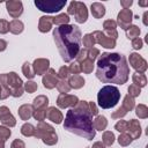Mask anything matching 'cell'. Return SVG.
I'll list each match as a JSON object with an SVG mask.
<instances>
[{"label": "cell", "mask_w": 148, "mask_h": 148, "mask_svg": "<svg viewBox=\"0 0 148 148\" xmlns=\"http://www.w3.org/2000/svg\"><path fill=\"white\" fill-rule=\"evenodd\" d=\"M130 67L126 58L120 53L104 52L97 60L96 77L103 83L124 84L127 82Z\"/></svg>", "instance_id": "obj_1"}, {"label": "cell", "mask_w": 148, "mask_h": 148, "mask_svg": "<svg viewBox=\"0 0 148 148\" xmlns=\"http://www.w3.org/2000/svg\"><path fill=\"white\" fill-rule=\"evenodd\" d=\"M64 128L87 140H92L95 138L96 132L92 125V116L89 111L88 102L79 101L74 108L67 111Z\"/></svg>", "instance_id": "obj_2"}, {"label": "cell", "mask_w": 148, "mask_h": 148, "mask_svg": "<svg viewBox=\"0 0 148 148\" xmlns=\"http://www.w3.org/2000/svg\"><path fill=\"white\" fill-rule=\"evenodd\" d=\"M53 38L65 62H69L76 58L82 43V34L79 27L74 24L59 25L53 30Z\"/></svg>", "instance_id": "obj_3"}, {"label": "cell", "mask_w": 148, "mask_h": 148, "mask_svg": "<svg viewBox=\"0 0 148 148\" xmlns=\"http://www.w3.org/2000/svg\"><path fill=\"white\" fill-rule=\"evenodd\" d=\"M120 99V91L114 86H105L97 94V102L102 109L113 108Z\"/></svg>", "instance_id": "obj_4"}, {"label": "cell", "mask_w": 148, "mask_h": 148, "mask_svg": "<svg viewBox=\"0 0 148 148\" xmlns=\"http://www.w3.org/2000/svg\"><path fill=\"white\" fill-rule=\"evenodd\" d=\"M35 135L37 139H42V141L45 143V145H49V146H53L57 143L58 141V136H57V133L54 131V128L44 123V121H39L37 127H35Z\"/></svg>", "instance_id": "obj_5"}, {"label": "cell", "mask_w": 148, "mask_h": 148, "mask_svg": "<svg viewBox=\"0 0 148 148\" xmlns=\"http://www.w3.org/2000/svg\"><path fill=\"white\" fill-rule=\"evenodd\" d=\"M66 3V0H35V6L45 13H57L61 10Z\"/></svg>", "instance_id": "obj_6"}, {"label": "cell", "mask_w": 148, "mask_h": 148, "mask_svg": "<svg viewBox=\"0 0 148 148\" xmlns=\"http://www.w3.org/2000/svg\"><path fill=\"white\" fill-rule=\"evenodd\" d=\"M7 83L10 88V95L13 97H21L23 94V88H22V80L21 77L15 73V72H10L7 73Z\"/></svg>", "instance_id": "obj_7"}, {"label": "cell", "mask_w": 148, "mask_h": 148, "mask_svg": "<svg viewBox=\"0 0 148 148\" xmlns=\"http://www.w3.org/2000/svg\"><path fill=\"white\" fill-rule=\"evenodd\" d=\"M130 64L131 66L138 72V73H145L148 68V65H147V61L138 53L133 52L130 54Z\"/></svg>", "instance_id": "obj_8"}, {"label": "cell", "mask_w": 148, "mask_h": 148, "mask_svg": "<svg viewBox=\"0 0 148 148\" xmlns=\"http://www.w3.org/2000/svg\"><path fill=\"white\" fill-rule=\"evenodd\" d=\"M79 102V98L75 95H69V94H60L57 98V105L61 109L65 108H74Z\"/></svg>", "instance_id": "obj_9"}, {"label": "cell", "mask_w": 148, "mask_h": 148, "mask_svg": "<svg viewBox=\"0 0 148 148\" xmlns=\"http://www.w3.org/2000/svg\"><path fill=\"white\" fill-rule=\"evenodd\" d=\"M132 18H133V13L130 8L127 9H121L117 16V24L123 28L124 30H126L130 25H131V22H132Z\"/></svg>", "instance_id": "obj_10"}, {"label": "cell", "mask_w": 148, "mask_h": 148, "mask_svg": "<svg viewBox=\"0 0 148 148\" xmlns=\"http://www.w3.org/2000/svg\"><path fill=\"white\" fill-rule=\"evenodd\" d=\"M91 35H92V37L95 39V43L102 45L103 47H105V49H113V47H116V40L106 37L102 31L96 30Z\"/></svg>", "instance_id": "obj_11"}, {"label": "cell", "mask_w": 148, "mask_h": 148, "mask_svg": "<svg viewBox=\"0 0 148 148\" xmlns=\"http://www.w3.org/2000/svg\"><path fill=\"white\" fill-rule=\"evenodd\" d=\"M6 8L8 14L15 20L23 13V5L20 0H9L6 2Z\"/></svg>", "instance_id": "obj_12"}, {"label": "cell", "mask_w": 148, "mask_h": 148, "mask_svg": "<svg viewBox=\"0 0 148 148\" xmlns=\"http://www.w3.org/2000/svg\"><path fill=\"white\" fill-rule=\"evenodd\" d=\"M58 81H59L58 80V75H57V73H56V71L53 68H49L46 71V73L44 74L43 80H42L43 86L46 89H53L57 86Z\"/></svg>", "instance_id": "obj_13"}, {"label": "cell", "mask_w": 148, "mask_h": 148, "mask_svg": "<svg viewBox=\"0 0 148 148\" xmlns=\"http://www.w3.org/2000/svg\"><path fill=\"white\" fill-rule=\"evenodd\" d=\"M0 120L5 126H8V127H13L16 125V120L14 116L10 113L9 109L5 105L0 106Z\"/></svg>", "instance_id": "obj_14"}, {"label": "cell", "mask_w": 148, "mask_h": 148, "mask_svg": "<svg viewBox=\"0 0 148 148\" xmlns=\"http://www.w3.org/2000/svg\"><path fill=\"white\" fill-rule=\"evenodd\" d=\"M49 66H50V60L49 59H44V58L36 59L32 64L35 75H44L46 73V71L49 69Z\"/></svg>", "instance_id": "obj_15"}, {"label": "cell", "mask_w": 148, "mask_h": 148, "mask_svg": "<svg viewBox=\"0 0 148 148\" xmlns=\"http://www.w3.org/2000/svg\"><path fill=\"white\" fill-rule=\"evenodd\" d=\"M74 17H75V21L77 23H84L87 21V18H88V9H87V6L83 2L77 1L76 9H75V13H74Z\"/></svg>", "instance_id": "obj_16"}, {"label": "cell", "mask_w": 148, "mask_h": 148, "mask_svg": "<svg viewBox=\"0 0 148 148\" xmlns=\"http://www.w3.org/2000/svg\"><path fill=\"white\" fill-rule=\"evenodd\" d=\"M131 138L134 139H139L141 135V125L139 123V120L135 119H131L130 121H127V131H126Z\"/></svg>", "instance_id": "obj_17"}, {"label": "cell", "mask_w": 148, "mask_h": 148, "mask_svg": "<svg viewBox=\"0 0 148 148\" xmlns=\"http://www.w3.org/2000/svg\"><path fill=\"white\" fill-rule=\"evenodd\" d=\"M46 118L56 124H60L62 120H64V117H62V113L56 109V106H50L47 110H46Z\"/></svg>", "instance_id": "obj_18"}, {"label": "cell", "mask_w": 148, "mask_h": 148, "mask_svg": "<svg viewBox=\"0 0 148 148\" xmlns=\"http://www.w3.org/2000/svg\"><path fill=\"white\" fill-rule=\"evenodd\" d=\"M53 24V17L52 16H47L44 15L39 18V23H38V30L40 32H49L52 28Z\"/></svg>", "instance_id": "obj_19"}, {"label": "cell", "mask_w": 148, "mask_h": 148, "mask_svg": "<svg viewBox=\"0 0 148 148\" xmlns=\"http://www.w3.org/2000/svg\"><path fill=\"white\" fill-rule=\"evenodd\" d=\"M18 116L22 120H29L34 112V106L30 104H23L18 108Z\"/></svg>", "instance_id": "obj_20"}, {"label": "cell", "mask_w": 148, "mask_h": 148, "mask_svg": "<svg viewBox=\"0 0 148 148\" xmlns=\"http://www.w3.org/2000/svg\"><path fill=\"white\" fill-rule=\"evenodd\" d=\"M90 10L95 18H101L105 14V7L101 2H92L90 6Z\"/></svg>", "instance_id": "obj_21"}, {"label": "cell", "mask_w": 148, "mask_h": 148, "mask_svg": "<svg viewBox=\"0 0 148 148\" xmlns=\"http://www.w3.org/2000/svg\"><path fill=\"white\" fill-rule=\"evenodd\" d=\"M68 84L71 88H74V89H80L84 86V79L79 75V74H74L72 76H69L68 79Z\"/></svg>", "instance_id": "obj_22"}, {"label": "cell", "mask_w": 148, "mask_h": 148, "mask_svg": "<svg viewBox=\"0 0 148 148\" xmlns=\"http://www.w3.org/2000/svg\"><path fill=\"white\" fill-rule=\"evenodd\" d=\"M23 29H24V25H23L22 21L15 18V20H12V21L9 22V31H10L12 34L18 35V34H21V32L23 31Z\"/></svg>", "instance_id": "obj_23"}, {"label": "cell", "mask_w": 148, "mask_h": 148, "mask_svg": "<svg viewBox=\"0 0 148 148\" xmlns=\"http://www.w3.org/2000/svg\"><path fill=\"white\" fill-rule=\"evenodd\" d=\"M47 105H49V98L44 95H39L37 96L34 102H32V106L36 109H47Z\"/></svg>", "instance_id": "obj_24"}, {"label": "cell", "mask_w": 148, "mask_h": 148, "mask_svg": "<svg viewBox=\"0 0 148 148\" xmlns=\"http://www.w3.org/2000/svg\"><path fill=\"white\" fill-rule=\"evenodd\" d=\"M132 80H133V84L138 86L139 88H142L147 84V77L143 73H138L135 72L133 75H132Z\"/></svg>", "instance_id": "obj_25"}, {"label": "cell", "mask_w": 148, "mask_h": 148, "mask_svg": "<svg viewBox=\"0 0 148 148\" xmlns=\"http://www.w3.org/2000/svg\"><path fill=\"white\" fill-rule=\"evenodd\" d=\"M92 125H94V128L95 131H104L108 126V120L104 116H97L95 118V120H92Z\"/></svg>", "instance_id": "obj_26"}, {"label": "cell", "mask_w": 148, "mask_h": 148, "mask_svg": "<svg viewBox=\"0 0 148 148\" xmlns=\"http://www.w3.org/2000/svg\"><path fill=\"white\" fill-rule=\"evenodd\" d=\"M134 106H135V101H134V98H133V97H131L130 95H126V96L124 97V101H123L121 108H123L126 112H128V111L133 110V108H134Z\"/></svg>", "instance_id": "obj_27"}, {"label": "cell", "mask_w": 148, "mask_h": 148, "mask_svg": "<svg viewBox=\"0 0 148 148\" xmlns=\"http://www.w3.org/2000/svg\"><path fill=\"white\" fill-rule=\"evenodd\" d=\"M139 35H140V29H139V27H136V25L131 24V25L126 29V36H127L128 39H134V38L139 37Z\"/></svg>", "instance_id": "obj_28"}, {"label": "cell", "mask_w": 148, "mask_h": 148, "mask_svg": "<svg viewBox=\"0 0 148 148\" xmlns=\"http://www.w3.org/2000/svg\"><path fill=\"white\" fill-rule=\"evenodd\" d=\"M102 141H103V145L104 146H112L113 142H114V134L111 132V131H105L103 133V136H102Z\"/></svg>", "instance_id": "obj_29"}, {"label": "cell", "mask_w": 148, "mask_h": 148, "mask_svg": "<svg viewBox=\"0 0 148 148\" xmlns=\"http://www.w3.org/2000/svg\"><path fill=\"white\" fill-rule=\"evenodd\" d=\"M35 126L32 124H29V123H25L22 127H21V133L24 135V136H34L35 135Z\"/></svg>", "instance_id": "obj_30"}, {"label": "cell", "mask_w": 148, "mask_h": 148, "mask_svg": "<svg viewBox=\"0 0 148 148\" xmlns=\"http://www.w3.org/2000/svg\"><path fill=\"white\" fill-rule=\"evenodd\" d=\"M68 22H69V17H68V15L65 14V13L59 14V15H57L56 17H53V23L57 24L58 27H59V25L68 24Z\"/></svg>", "instance_id": "obj_31"}, {"label": "cell", "mask_w": 148, "mask_h": 148, "mask_svg": "<svg viewBox=\"0 0 148 148\" xmlns=\"http://www.w3.org/2000/svg\"><path fill=\"white\" fill-rule=\"evenodd\" d=\"M22 73H23L24 76L28 77V79L35 77V72H34L32 65L29 64V62H24V64H23V66H22Z\"/></svg>", "instance_id": "obj_32"}, {"label": "cell", "mask_w": 148, "mask_h": 148, "mask_svg": "<svg viewBox=\"0 0 148 148\" xmlns=\"http://www.w3.org/2000/svg\"><path fill=\"white\" fill-rule=\"evenodd\" d=\"M135 113L139 118L141 119H145L148 117V108L145 105V104H139L136 108H135Z\"/></svg>", "instance_id": "obj_33"}, {"label": "cell", "mask_w": 148, "mask_h": 148, "mask_svg": "<svg viewBox=\"0 0 148 148\" xmlns=\"http://www.w3.org/2000/svg\"><path fill=\"white\" fill-rule=\"evenodd\" d=\"M133 141V139L131 138V135L127 133V132H124V133H121L120 135H119V138H118V142H119V145L120 146H128L131 142Z\"/></svg>", "instance_id": "obj_34"}, {"label": "cell", "mask_w": 148, "mask_h": 148, "mask_svg": "<svg viewBox=\"0 0 148 148\" xmlns=\"http://www.w3.org/2000/svg\"><path fill=\"white\" fill-rule=\"evenodd\" d=\"M81 42H83V46H84V49H91L94 45H95V39H94V37H92V35L91 34H87V35H84L83 36V39L81 40Z\"/></svg>", "instance_id": "obj_35"}, {"label": "cell", "mask_w": 148, "mask_h": 148, "mask_svg": "<svg viewBox=\"0 0 148 148\" xmlns=\"http://www.w3.org/2000/svg\"><path fill=\"white\" fill-rule=\"evenodd\" d=\"M92 69H94V61H91V60H89V59H86V60L82 61V65H81V72L89 74V73L92 72Z\"/></svg>", "instance_id": "obj_36"}, {"label": "cell", "mask_w": 148, "mask_h": 148, "mask_svg": "<svg viewBox=\"0 0 148 148\" xmlns=\"http://www.w3.org/2000/svg\"><path fill=\"white\" fill-rule=\"evenodd\" d=\"M57 89L61 92V94H67L69 90H71V87H69V84H68V82L66 81V80H60V81H58V83H57Z\"/></svg>", "instance_id": "obj_37"}, {"label": "cell", "mask_w": 148, "mask_h": 148, "mask_svg": "<svg viewBox=\"0 0 148 148\" xmlns=\"http://www.w3.org/2000/svg\"><path fill=\"white\" fill-rule=\"evenodd\" d=\"M46 110L47 109H36L32 112V117L38 121H43L46 118Z\"/></svg>", "instance_id": "obj_38"}, {"label": "cell", "mask_w": 148, "mask_h": 148, "mask_svg": "<svg viewBox=\"0 0 148 148\" xmlns=\"http://www.w3.org/2000/svg\"><path fill=\"white\" fill-rule=\"evenodd\" d=\"M37 88H38V86H37V83L34 82V81H28L27 83H24V90L28 91L29 94L35 92V91L37 90Z\"/></svg>", "instance_id": "obj_39"}, {"label": "cell", "mask_w": 148, "mask_h": 148, "mask_svg": "<svg viewBox=\"0 0 148 148\" xmlns=\"http://www.w3.org/2000/svg\"><path fill=\"white\" fill-rule=\"evenodd\" d=\"M140 92H141V88H139L138 86H135V84H131L130 87H128V95L131 96V97H138L139 95H140Z\"/></svg>", "instance_id": "obj_40"}, {"label": "cell", "mask_w": 148, "mask_h": 148, "mask_svg": "<svg viewBox=\"0 0 148 148\" xmlns=\"http://www.w3.org/2000/svg\"><path fill=\"white\" fill-rule=\"evenodd\" d=\"M12 132L8 127H5V126H0V140L2 141H6L9 136H10Z\"/></svg>", "instance_id": "obj_41"}, {"label": "cell", "mask_w": 148, "mask_h": 148, "mask_svg": "<svg viewBox=\"0 0 148 148\" xmlns=\"http://www.w3.org/2000/svg\"><path fill=\"white\" fill-rule=\"evenodd\" d=\"M97 56H99V50L96 49V47H91V49H88V53H87V59L94 61Z\"/></svg>", "instance_id": "obj_42"}, {"label": "cell", "mask_w": 148, "mask_h": 148, "mask_svg": "<svg viewBox=\"0 0 148 148\" xmlns=\"http://www.w3.org/2000/svg\"><path fill=\"white\" fill-rule=\"evenodd\" d=\"M57 75H58V77H60V80H66V79H68V77H69L68 67H66V66L60 67V69H59V72L57 73Z\"/></svg>", "instance_id": "obj_43"}, {"label": "cell", "mask_w": 148, "mask_h": 148, "mask_svg": "<svg viewBox=\"0 0 148 148\" xmlns=\"http://www.w3.org/2000/svg\"><path fill=\"white\" fill-rule=\"evenodd\" d=\"M114 128H116L118 132H120V133L126 132V131H127V121H126V120H119V121L114 125Z\"/></svg>", "instance_id": "obj_44"}, {"label": "cell", "mask_w": 148, "mask_h": 148, "mask_svg": "<svg viewBox=\"0 0 148 148\" xmlns=\"http://www.w3.org/2000/svg\"><path fill=\"white\" fill-rule=\"evenodd\" d=\"M103 28H104V30H116L117 23L113 20H106L103 23Z\"/></svg>", "instance_id": "obj_45"}, {"label": "cell", "mask_w": 148, "mask_h": 148, "mask_svg": "<svg viewBox=\"0 0 148 148\" xmlns=\"http://www.w3.org/2000/svg\"><path fill=\"white\" fill-rule=\"evenodd\" d=\"M68 71H69V73H72V74H79V73L81 72V65L75 61V62H73V64L69 65Z\"/></svg>", "instance_id": "obj_46"}, {"label": "cell", "mask_w": 148, "mask_h": 148, "mask_svg": "<svg viewBox=\"0 0 148 148\" xmlns=\"http://www.w3.org/2000/svg\"><path fill=\"white\" fill-rule=\"evenodd\" d=\"M87 53H88V50L87 49L80 50V52L76 56V62H82L83 60H86L87 59Z\"/></svg>", "instance_id": "obj_47"}, {"label": "cell", "mask_w": 148, "mask_h": 148, "mask_svg": "<svg viewBox=\"0 0 148 148\" xmlns=\"http://www.w3.org/2000/svg\"><path fill=\"white\" fill-rule=\"evenodd\" d=\"M126 113H127V112H126V111H125V110H124V109L120 106L118 110H116L114 112H112V113H111V117H112L113 119H117V118H123V117H124Z\"/></svg>", "instance_id": "obj_48"}, {"label": "cell", "mask_w": 148, "mask_h": 148, "mask_svg": "<svg viewBox=\"0 0 148 148\" xmlns=\"http://www.w3.org/2000/svg\"><path fill=\"white\" fill-rule=\"evenodd\" d=\"M9 31V23L6 20H0V34H7Z\"/></svg>", "instance_id": "obj_49"}, {"label": "cell", "mask_w": 148, "mask_h": 148, "mask_svg": "<svg viewBox=\"0 0 148 148\" xmlns=\"http://www.w3.org/2000/svg\"><path fill=\"white\" fill-rule=\"evenodd\" d=\"M142 44H143V40L141 38H139V37L132 39V47L135 49V50H140L142 47Z\"/></svg>", "instance_id": "obj_50"}, {"label": "cell", "mask_w": 148, "mask_h": 148, "mask_svg": "<svg viewBox=\"0 0 148 148\" xmlns=\"http://www.w3.org/2000/svg\"><path fill=\"white\" fill-rule=\"evenodd\" d=\"M10 148H25V145H24V142H23L22 140H20V139H15V140L12 142Z\"/></svg>", "instance_id": "obj_51"}, {"label": "cell", "mask_w": 148, "mask_h": 148, "mask_svg": "<svg viewBox=\"0 0 148 148\" xmlns=\"http://www.w3.org/2000/svg\"><path fill=\"white\" fill-rule=\"evenodd\" d=\"M88 106H89V111L91 113V116H96L98 113V110H97V106L94 102H88Z\"/></svg>", "instance_id": "obj_52"}, {"label": "cell", "mask_w": 148, "mask_h": 148, "mask_svg": "<svg viewBox=\"0 0 148 148\" xmlns=\"http://www.w3.org/2000/svg\"><path fill=\"white\" fill-rule=\"evenodd\" d=\"M76 3H77V1H72V2L69 3L68 9H67V13H68L69 15H74L75 9H76ZM68 14H67V15H68Z\"/></svg>", "instance_id": "obj_53"}, {"label": "cell", "mask_w": 148, "mask_h": 148, "mask_svg": "<svg viewBox=\"0 0 148 148\" xmlns=\"http://www.w3.org/2000/svg\"><path fill=\"white\" fill-rule=\"evenodd\" d=\"M133 1L132 0H120V5L123 6V9H127L132 6Z\"/></svg>", "instance_id": "obj_54"}, {"label": "cell", "mask_w": 148, "mask_h": 148, "mask_svg": "<svg viewBox=\"0 0 148 148\" xmlns=\"http://www.w3.org/2000/svg\"><path fill=\"white\" fill-rule=\"evenodd\" d=\"M6 47H7V42H6L5 39H1V38H0V52L5 51Z\"/></svg>", "instance_id": "obj_55"}, {"label": "cell", "mask_w": 148, "mask_h": 148, "mask_svg": "<svg viewBox=\"0 0 148 148\" xmlns=\"http://www.w3.org/2000/svg\"><path fill=\"white\" fill-rule=\"evenodd\" d=\"M91 148H105V146H104L102 142H95Z\"/></svg>", "instance_id": "obj_56"}, {"label": "cell", "mask_w": 148, "mask_h": 148, "mask_svg": "<svg viewBox=\"0 0 148 148\" xmlns=\"http://www.w3.org/2000/svg\"><path fill=\"white\" fill-rule=\"evenodd\" d=\"M147 17H148V12H145V14H143V24H145V25H148V20H147Z\"/></svg>", "instance_id": "obj_57"}, {"label": "cell", "mask_w": 148, "mask_h": 148, "mask_svg": "<svg viewBox=\"0 0 148 148\" xmlns=\"http://www.w3.org/2000/svg\"><path fill=\"white\" fill-rule=\"evenodd\" d=\"M139 5H140V6H142V7H145V6H147V5H148V2H147V1H143V2H139Z\"/></svg>", "instance_id": "obj_58"}, {"label": "cell", "mask_w": 148, "mask_h": 148, "mask_svg": "<svg viewBox=\"0 0 148 148\" xmlns=\"http://www.w3.org/2000/svg\"><path fill=\"white\" fill-rule=\"evenodd\" d=\"M0 148H5V141L0 140Z\"/></svg>", "instance_id": "obj_59"}, {"label": "cell", "mask_w": 148, "mask_h": 148, "mask_svg": "<svg viewBox=\"0 0 148 148\" xmlns=\"http://www.w3.org/2000/svg\"><path fill=\"white\" fill-rule=\"evenodd\" d=\"M1 90H2V89H1V87H0V99H1Z\"/></svg>", "instance_id": "obj_60"}]
</instances>
